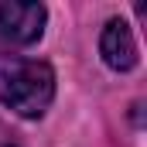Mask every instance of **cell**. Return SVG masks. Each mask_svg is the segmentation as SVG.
I'll return each mask as SVG.
<instances>
[{
  "mask_svg": "<svg viewBox=\"0 0 147 147\" xmlns=\"http://www.w3.org/2000/svg\"><path fill=\"white\" fill-rule=\"evenodd\" d=\"M55 99V72L48 62L0 55V103L24 120H38Z\"/></svg>",
  "mask_w": 147,
  "mask_h": 147,
  "instance_id": "1",
  "label": "cell"
},
{
  "mask_svg": "<svg viewBox=\"0 0 147 147\" xmlns=\"http://www.w3.org/2000/svg\"><path fill=\"white\" fill-rule=\"evenodd\" d=\"M48 10L41 3L3 0L0 3V41L3 45H34L45 34Z\"/></svg>",
  "mask_w": 147,
  "mask_h": 147,
  "instance_id": "2",
  "label": "cell"
},
{
  "mask_svg": "<svg viewBox=\"0 0 147 147\" xmlns=\"http://www.w3.org/2000/svg\"><path fill=\"white\" fill-rule=\"evenodd\" d=\"M99 55H103V62L110 65L113 72H130V69L140 62V55H137V41H134V31H130L127 21L113 17L110 24L103 28Z\"/></svg>",
  "mask_w": 147,
  "mask_h": 147,
  "instance_id": "3",
  "label": "cell"
}]
</instances>
